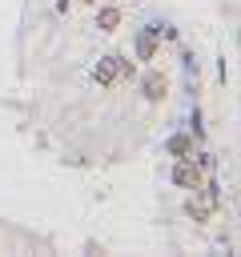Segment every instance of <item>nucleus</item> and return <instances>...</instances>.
<instances>
[{
	"instance_id": "5",
	"label": "nucleus",
	"mask_w": 241,
	"mask_h": 257,
	"mask_svg": "<svg viewBox=\"0 0 241 257\" xmlns=\"http://www.w3.org/2000/svg\"><path fill=\"white\" fill-rule=\"evenodd\" d=\"M120 20H125L120 8H100V12H96V28H100V32H116Z\"/></svg>"
},
{
	"instance_id": "6",
	"label": "nucleus",
	"mask_w": 241,
	"mask_h": 257,
	"mask_svg": "<svg viewBox=\"0 0 241 257\" xmlns=\"http://www.w3.org/2000/svg\"><path fill=\"white\" fill-rule=\"evenodd\" d=\"M137 52H141V60H149V56L157 52V32H141V40H137Z\"/></svg>"
},
{
	"instance_id": "3",
	"label": "nucleus",
	"mask_w": 241,
	"mask_h": 257,
	"mask_svg": "<svg viewBox=\"0 0 241 257\" xmlns=\"http://www.w3.org/2000/svg\"><path fill=\"white\" fill-rule=\"evenodd\" d=\"M116 76H120V56H104V60L96 64V84H100V88H112Z\"/></svg>"
},
{
	"instance_id": "8",
	"label": "nucleus",
	"mask_w": 241,
	"mask_h": 257,
	"mask_svg": "<svg viewBox=\"0 0 241 257\" xmlns=\"http://www.w3.org/2000/svg\"><path fill=\"white\" fill-rule=\"evenodd\" d=\"M80 4H96V0H80Z\"/></svg>"
},
{
	"instance_id": "7",
	"label": "nucleus",
	"mask_w": 241,
	"mask_h": 257,
	"mask_svg": "<svg viewBox=\"0 0 241 257\" xmlns=\"http://www.w3.org/2000/svg\"><path fill=\"white\" fill-rule=\"evenodd\" d=\"M169 153L173 157H189V137H173L169 141Z\"/></svg>"
},
{
	"instance_id": "1",
	"label": "nucleus",
	"mask_w": 241,
	"mask_h": 257,
	"mask_svg": "<svg viewBox=\"0 0 241 257\" xmlns=\"http://www.w3.org/2000/svg\"><path fill=\"white\" fill-rule=\"evenodd\" d=\"M173 181H177L181 189H189V193H197V189L209 185L205 173H201V165H193V157H177V165H173Z\"/></svg>"
},
{
	"instance_id": "2",
	"label": "nucleus",
	"mask_w": 241,
	"mask_h": 257,
	"mask_svg": "<svg viewBox=\"0 0 241 257\" xmlns=\"http://www.w3.org/2000/svg\"><path fill=\"white\" fill-rule=\"evenodd\" d=\"M185 213H189L193 221H201V225H205V221H213V217H217V193H213L209 185H205V189H197V193L189 197Z\"/></svg>"
},
{
	"instance_id": "4",
	"label": "nucleus",
	"mask_w": 241,
	"mask_h": 257,
	"mask_svg": "<svg viewBox=\"0 0 241 257\" xmlns=\"http://www.w3.org/2000/svg\"><path fill=\"white\" fill-rule=\"evenodd\" d=\"M165 92H169V80H165L161 72H149V76H145V96L157 104V100H165Z\"/></svg>"
}]
</instances>
